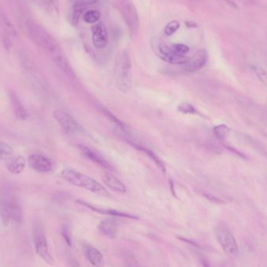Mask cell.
<instances>
[{"label": "cell", "mask_w": 267, "mask_h": 267, "mask_svg": "<svg viewBox=\"0 0 267 267\" xmlns=\"http://www.w3.org/2000/svg\"><path fill=\"white\" fill-rule=\"evenodd\" d=\"M27 34L34 43L52 55L60 52L59 43L43 25L32 20L25 23Z\"/></svg>", "instance_id": "1"}, {"label": "cell", "mask_w": 267, "mask_h": 267, "mask_svg": "<svg viewBox=\"0 0 267 267\" xmlns=\"http://www.w3.org/2000/svg\"><path fill=\"white\" fill-rule=\"evenodd\" d=\"M116 83L119 91L128 94L132 87V60L128 51L119 53L116 63Z\"/></svg>", "instance_id": "2"}, {"label": "cell", "mask_w": 267, "mask_h": 267, "mask_svg": "<svg viewBox=\"0 0 267 267\" xmlns=\"http://www.w3.org/2000/svg\"><path fill=\"white\" fill-rule=\"evenodd\" d=\"M62 178L73 185L82 187L102 196H110L106 188L90 177L74 170L65 169L61 172Z\"/></svg>", "instance_id": "3"}, {"label": "cell", "mask_w": 267, "mask_h": 267, "mask_svg": "<svg viewBox=\"0 0 267 267\" xmlns=\"http://www.w3.org/2000/svg\"><path fill=\"white\" fill-rule=\"evenodd\" d=\"M117 8L126 23L132 39L139 32V17L133 0H115Z\"/></svg>", "instance_id": "4"}, {"label": "cell", "mask_w": 267, "mask_h": 267, "mask_svg": "<svg viewBox=\"0 0 267 267\" xmlns=\"http://www.w3.org/2000/svg\"><path fill=\"white\" fill-rule=\"evenodd\" d=\"M215 235L222 250L230 258L236 259L239 256V247L228 226L224 223L217 224L215 228Z\"/></svg>", "instance_id": "5"}, {"label": "cell", "mask_w": 267, "mask_h": 267, "mask_svg": "<svg viewBox=\"0 0 267 267\" xmlns=\"http://www.w3.org/2000/svg\"><path fill=\"white\" fill-rule=\"evenodd\" d=\"M33 239L36 252L39 257L48 265L54 264V259L48 249V241L44 233V227L40 221H36L34 223Z\"/></svg>", "instance_id": "6"}, {"label": "cell", "mask_w": 267, "mask_h": 267, "mask_svg": "<svg viewBox=\"0 0 267 267\" xmlns=\"http://www.w3.org/2000/svg\"><path fill=\"white\" fill-rule=\"evenodd\" d=\"M151 44H152V50L154 51L156 56L163 61L167 62L170 64L184 65L189 60L190 57L188 56H180L175 53L171 46L160 39H152Z\"/></svg>", "instance_id": "7"}, {"label": "cell", "mask_w": 267, "mask_h": 267, "mask_svg": "<svg viewBox=\"0 0 267 267\" xmlns=\"http://www.w3.org/2000/svg\"><path fill=\"white\" fill-rule=\"evenodd\" d=\"M52 114L58 124L67 133L74 134L82 130V126L67 112L57 109L54 110Z\"/></svg>", "instance_id": "8"}, {"label": "cell", "mask_w": 267, "mask_h": 267, "mask_svg": "<svg viewBox=\"0 0 267 267\" xmlns=\"http://www.w3.org/2000/svg\"><path fill=\"white\" fill-rule=\"evenodd\" d=\"M93 45L97 49H102L109 43V34L105 24L98 22L91 26Z\"/></svg>", "instance_id": "9"}, {"label": "cell", "mask_w": 267, "mask_h": 267, "mask_svg": "<svg viewBox=\"0 0 267 267\" xmlns=\"http://www.w3.org/2000/svg\"><path fill=\"white\" fill-rule=\"evenodd\" d=\"M207 60V52L205 49H199L189 58V60L185 64L182 65L183 70L188 73L197 72L205 67Z\"/></svg>", "instance_id": "10"}, {"label": "cell", "mask_w": 267, "mask_h": 267, "mask_svg": "<svg viewBox=\"0 0 267 267\" xmlns=\"http://www.w3.org/2000/svg\"><path fill=\"white\" fill-rule=\"evenodd\" d=\"M79 204L82 206H86L89 208V210L98 213V214H103V215L110 216V217H118V218H128V219L138 220L139 218L135 215L128 214L125 212L119 211L117 210H113V209H104V208L98 207V206H93L90 204L89 202H85V201L78 200Z\"/></svg>", "instance_id": "11"}, {"label": "cell", "mask_w": 267, "mask_h": 267, "mask_svg": "<svg viewBox=\"0 0 267 267\" xmlns=\"http://www.w3.org/2000/svg\"><path fill=\"white\" fill-rule=\"evenodd\" d=\"M78 148L81 151V153L85 157L87 158L88 160H91L93 163H95L97 165L103 167L104 169L107 170L109 171H112L113 170L112 166L108 163L99 153L93 150L91 148L86 146V145H79Z\"/></svg>", "instance_id": "12"}, {"label": "cell", "mask_w": 267, "mask_h": 267, "mask_svg": "<svg viewBox=\"0 0 267 267\" xmlns=\"http://www.w3.org/2000/svg\"><path fill=\"white\" fill-rule=\"evenodd\" d=\"M28 163L32 169L40 173L52 171V164L48 158L39 154H32L28 157Z\"/></svg>", "instance_id": "13"}, {"label": "cell", "mask_w": 267, "mask_h": 267, "mask_svg": "<svg viewBox=\"0 0 267 267\" xmlns=\"http://www.w3.org/2000/svg\"><path fill=\"white\" fill-rule=\"evenodd\" d=\"M118 217H112L111 218L103 220L98 225V230L101 233L110 238H116L118 234L120 221Z\"/></svg>", "instance_id": "14"}, {"label": "cell", "mask_w": 267, "mask_h": 267, "mask_svg": "<svg viewBox=\"0 0 267 267\" xmlns=\"http://www.w3.org/2000/svg\"><path fill=\"white\" fill-rule=\"evenodd\" d=\"M83 251L86 258L91 265L95 267H104L105 260L100 251L89 244L83 245Z\"/></svg>", "instance_id": "15"}, {"label": "cell", "mask_w": 267, "mask_h": 267, "mask_svg": "<svg viewBox=\"0 0 267 267\" xmlns=\"http://www.w3.org/2000/svg\"><path fill=\"white\" fill-rule=\"evenodd\" d=\"M128 141L132 147H134V148H135L137 150L143 152L144 154L147 155V156H148L150 160H152V161L154 162L155 164H156V167L159 168V170H160L162 173H163V174H166L167 169H166L165 164L163 163L161 159H160L153 151L151 150V149L147 148V147L144 146V145H141V144L134 142V140L128 139V141Z\"/></svg>", "instance_id": "16"}, {"label": "cell", "mask_w": 267, "mask_h": 267, "mask_svg": "<svg viewBox=\"0 0 267 267\" xmlns=\"http://www.w3.org/2000/svg\"><path fill=\"white\" fill-rule=\"evenodd\" d=\"M0 28H2L4 33L6 34L9 39H15L17 37V30L1 6H0Z\"/></svg>", "instance_id": "17"}, {"label": "cell", "mask_w": 267, "mask_h": 267, "mask_svg": "<svg viewBox=\"0 0 267 267\" xmlns=\"http://www.w3.org/2000/svg\"><path fill=\"white\" fill-rule=\"evenodd\" d=\"M10 102L15 117L20 121H26L28 117V112L15 93L11 92L10 94Z\"/></svg>", "instance_id": "18"}, {"label": "cell", "mask_w": 267, "mask_h": 267, "mask_svg": "<svg viewBox=\"0 0 267 267\" xmlns=\"http://www.w3.org/2000/svg\"><path fill=\"white\" fill-rule=\"evenodd\" d=\"M9 213V217L16 222H21L23 220L22 210L17 202L13 199H9L2 202Z\"/></svg>", "instance_id": "19"}, {"label": "cell", "mask_w": 267, "mask_h": 267, "mask_svg": "<svg viewBox=\"0 0 267 267\" xmlns=\"http://www.w3.org/2000/svg\"><path fill=\"white\" fill-rule=\"evenodd\" d=\"M103 179L104 182L106 183V185L110 187L113 191L119 193L126 192L127 188L124 183L110 173H106L104 175Z\"/></svg>", "instance_id": "20"}, {"label": "cell", "mask_w": 267, "mask_h": 267, "mask_svg": "<svg viewBox=\"0 0 267 267\" xmlns=\"http://www.w3.org/2000/svg\"><path fill=\"white\" fill-rule=\"evenodd\" d=\"M53 59L55 63H56V66L64 74H67V76L70 77V78H73V77L75 76V74H74V71H73L71 64L69 63L67 58L63 56V54L59 52V53L54 55Z\"/></svg>", "instance_id": "21"}, {"label": "cell", "mask_w": 267, "mask_h": 267, "mask_svg": "<svg viewBox=\"0 0 267 267\" xmlns=\"http://www.w3.org/2000/svg\"><path fill=\"white\" fill-rule=\"evenodd\" d=\"M25 166H26V162L24 158L22 156H18L10 160L6 165V168L13 175H19L24 171Z\"/></svg>", "instance_id": "22"}, {"label": "cell", "mask_w": 267, "mask_h": 267, "mask_svg": "<svg viewBox=\"0 0 267 267\" xmlns=\"http://www.w3.org/2000/svg\"><path fill=\"white\" fill-rule=\"evenodd\" d=\"M87 6H80V5H72L71 13L69 16V21L73 26L78 25L79 20L82 17V13L86 10Z\"/></svg>", "instance_id": "23"}, {"label": "cell", "mask_w": 267, "mask_h": 267, "mask_svg": "<svg viewBox=\"0 0 267 267\" xmlns=\"http://www.w3.org/2000/svg\"><path fill=\"white\" fill-rule=\"evenodd\" d=\"M36 6L47 12H53L56 9V4L53 0H31Z\"/></svg>", "instance_id": "24"}, {"label": "cell", "mask_w": 267, "mask_h": 267, "mask_svg": "<svg viewBox=\"0 0 267 267\" xmlns=\"http://www.w3.org/2000/svg\"><path fill=\"white\" fill-rule=\"evenodd\" d=\"M100 12L98 11V10H94V9L86 12L83 16L84 21L88 24H96L100 20Z\"/></svg>", "instance_id": "25"}, {"label": "cell", "mask_w": 267, "mask_h": 267, "mask_svg": "<svg viewBox=\"0 0 267 267\" xmlns=\"http://www.w3.org/2000/svg\"><path fill=\"white\" fill-rule=\"evenodd\" d=\"M230 132V128L225 125H218L214 128V135L218 139L224 140L229 135Z\"/></svg>", "instance_id": "26"}, {"label": "cell", "mask_w": 267, "mask_h": 267, "mask_svg": "<svg viewBox=\"0 0 267 267\" xmlns=\"http://www.w3.org/2000/svg\"><path fill=\"white\" fill-rule=\"evenodd\" d=\"M14 151L7 143L0 141V159H8L13 156Z\"/></svg>", "instance_id": "27"}, {"label": "cell", "mask_w": 267, "mask_h": 267, "mask_svg": "<svg viewBox=\"0 0 267 267\" xmlns=\"http://www.w3.org/2000/svg\"><path fill=\"white\" fill-rule=\"evenodd\" d=\"M62 235L63 239L66 241L68 246H72V230H71V224L69 222H65L62 227Z\"/></svg>", "instance_id": "28"}, {"label": "cell", "mask_w": 267, "mask_h": 267, "mask_svg": "<svg viewBox=\"0 0 267 267\" xmlns=\"http://www.w3.org/2000/svg\"><path fill=\"white\" fill-rule=\"evenodd\" d=\"M178 110L180 113H184V114H191V115H195L199 114V112L197 110L196 108L188 103V102H182L179 106H178Z\"/></svg>", "instance_id": "29"}, {"label": "cell", "mask_w": 267, "mask_h": 267, "mask_svg": "<svg viewBox=\"0 0 267 267\" xmlns=\"http://www.w3.org/2000/svg\"><path fill=\"white\" fill-rule=\"evenodd\" d=\"M180 24L179 21H170L168 24L166 25L164 28V33L167 36H171L172 35L178 32V30L180 29Z\"/></svg>", "instance_id": "30"}, {"label": "cell", "mask_w": 267, "mask_h": 267, "mask_svg": "<svg viewBox=\"0 0 267 267\" xmlns=\"http://www.w3.org/2000/svg\"><path fill=\"white\" fill-rule=\"evenodd\" d=\"M252 70L259 78V80L267 86V71H266L264 67H260V66H254L252 67Z\"/></svg>", "instance_id": "31"}, {"label": "cell", "mask_w": 267, "mask_h": 267, "mask_svg": "<svg viewBox=\"0 0 267 267\" xmlns=\"http://www.w3.org/2000/svg\"><path fill=\"white\" fill-rule=\"evenodd\" d=\"M171 48L175 53L180 55V56H185L187 52H189V47L185 44H173L171 45Z\"/></svg>", "instance_id": "32"}, {"label": "cell", "mask_w": 267, "mask_h": 267, "mask_svg": "<svg viewBox=\"0 0 267 267\" xmlns=\"http://www.w3.org/2000/svg\"><path fill=\"white\" fill-rule=\"evenodd\" d=\"M0 217H1V220H2L4 226H7L11 218L9 217L7 209L3 203H2L0 206Z\"/></svg>", "instance_id": "33"}, {"label": "cell", "mask_w": 267, "mask_h": 267, "mask_svg": "<svg viewBox=\"0 0 267 267\" xmlns=\"http://www.w3.org/2000/svg\"><path fill=\"white\" fill-rule=\"evenodd\" d=\"M71 2H72V5L88 6L96 3L98 0H71Z\"/></svg>", "instance_id": "34"}, {"label": "cell", "mask_w": 267, "mask_h": 267, "mask_svg": "<svg viewBox=\"0 0 267 267\" xmlns=\"http://www.w3.org/2000/svg\"><path fill=\"white\" fill-rule=\"evenodd\" d=\"M185 25L187 27V28H197L198 27V25H197L196 23L193 22V21H185Z\"/></svg>", "instance_id": "35"}, {"label": "cell", "mask_w": 267, "mask_h": 267, "mask_svg": "<svg viewBox=\"0 0 267 267\" xmlns=\"http://www.w3.org/2000/svg\"><path fill=\"white\" fill-rule=\"evenodd\" d=\"M141 267V266L137 265V264H132V266H130V267Z\"/></svg>", "instance_id": "36"}, {"label": "cell", "mask_w": 267, "mask_h": 267, "mask_svg": "<svg viewBox=\"0 0 267 267\" xmlns=\"http://www.w3.org/2000/svg\"><path fill=\"white\" fill-rule=\"evenodd\" d=\"M54 2H55V3H56V2H57L58 0H53Z\"/></svg>", "instance_id": "37"}, {"label": "cell", "mask_w": 267, "mask_h": 267, "mask_svg": "<svg viewBox=\"0 0 267 267\" xmlns=\"http://www.w3.org/2000/svg\"></svg>", "instance_id": "38"}]
</instances>
